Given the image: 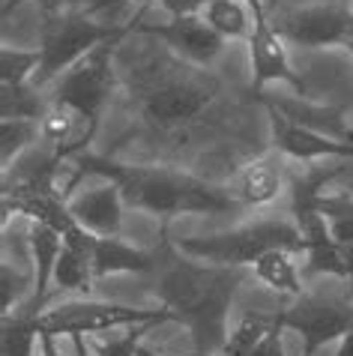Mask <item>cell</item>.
<instances>
[{
    "instance_id": "1",
    "label": "cell",
    "mask_w": 353,
    "mask_h": 356,
    "mask_svg": "<svg viewBox=\"0 0 353 356\" xmlns=\"http://www.w3.org/2000/svg\"><path fill=\"white\" fill-rule=\"evenodd\" d=\"M249 279V266L204 264L180 254L159 275V302L171 321L186 326L198 356H219L228 341V312Z\"/></svg>"
},
{
    "instance_id": "2",
    "label": "cell",
    "mask_w": 353,
    "mask_h": 356,
    "mask_svg": "<svg viewBox=\"0 0 353 356\" xmlns=\"http://www.w3.org/2000/svg\"><path fill=\"white\" fill-rule=\"evenodd\" d=\"M75 165L81 174L111 180L120 189L129 210H141L159 216V219H174V216H186V213L215 216V213H231L240 207L228 195V189L210 186L186 171H176V168L132 165L93 153H78Z\"/></svg>"
},
{
    "instance_id": "3",
    "label": "cell",
    "mask_w": 353,
    "mask_h": 356,
    "mask_svg": "<svg viewBox=\"0 0 353 356\" xmlns=\"http://www.w3.org/2000/svg\"><path fill=\"white\" fill-rule=\"evenodd\" d=\"M144 18V9L135 13L129 24H96L84 9H57L45 15L42 36H39V72L33 84L48 90L66 69H72L81 57L99 48L108 39H126Z\"/></svg>"
},
{
    "instance_id": "4",
    "label": "cell",
    "mask_w": 353,
    "mask_h": 356,
    "mask_svg": "<svg viewBox=\"0 0 353 356\" xmlns=\"http://www.w3.org/2000/svg\"><path fill=\"white\" fill-rule=\"evenodd\" d=\"M272 249H290L302 254V234L293 219H261L240 225L233 231L210 236H180L174 240V252L204 264L222 266H252L261 254Z\"/></svg>"
},
{
    "instance_id": "5",
    "label": "cell",
    "mask_w": 353,
    "mask_h": 356,
    "mask_svg": "<svg viewBox=\"0 0 353 356\" xmlns=\"http://www.w3.org/2000/svg\"><path fill=\"white\" fill-rule=\"evenodd\" d=\"M39 335H102V332H117L126 326H138V323H168L171 314L162 309H135V305L123 302H99V300H72L63 305H54L48 312L33 314Z\"/></svg>"
},
{
    "instance_id": "6",
    "label": "cell",
    "mask_w": 353,
    "mask_h": 356,
    "mask_svg": "<svg viewBox=\"0 0 353 356\" xmlns=\"http://www.w3.org/2000/svg\"><path fill=\"white\" fill-rule=\"evenodd\" d=\"M276 318L284 330L299 335V356H318L327 344L341 341L353 330V300L302 293Z\"/></svg>"
},
{
    "instance_id": "7",
    "label": "cell",
    "mask_w": 353,
    "mask_h": 356,
    "mask_svg": "<svg viewBox=\"0 0 353 356\" xmlns=\"http://www.w3.org/2000/svg\"><path fill=\"white\" fill-rule=\"evenodd\" d=\"M117 45H120V39H108L99 48H93L87 57H81L72 69H66L51 84V96L48 99L75 105L90 117H102L108 99H111L114 87H117V75H114V48Z\"/></svg>"
},
{
    "instance_id": "8",
    "label": "cell",
    "mask_w": 353,
    "mask_h": 356,
    "mask_svg": "<svg viewBox=\"0 0 353 356\" xmlns=\"http://www.w3.org/2000/svg\"><path fill=\"white\" fill-rule=\"evenodd\" d=\"M272 24L284 36V42L297 48H345L353 39V6L327 0L288 9Z\"/></svg>"
},
{
    "instance_id": "9",
    "label": "cell",
    "mask_w": 353,
    "mask_h": 356,
    "mask_svg": "<svg viewBox=\"0 0 353 356\" xmlns=\"http://www.w3.org/2000/svg\"><path fill=\"white\" fill-rule=\"evenodd\" d=\"M219 84L207 75H183L168 78L162 84H153L141 99V111L159 129H176L183 123H192L195 117L207 111Z\"/></svg>"
},
{
    "instance_id": "10",
    "label": "cell",
    "mask_w": 353,
    "mask_h": 356,
    "mask_svg": "<svg viewBox=\"0 0 353 356\" xmlns=\"http://www.w3.org/2000/svg\"><path fill=\"white\" fill-rule=\"evenodd\" d=\"M135 33L156 36L159 42L168 45L176 57L189 60L192 66H213L224 54V45H228V39L222 33H215L201 13L176 15L168 24H141L138 22Z\"/></svg>"
},
{
    "instance_id": "11",
    "label": "cell",
    "mask_w": 353,
    "mask_h": 356,
    "mask_svg": "<svg viewBox=\"0 0 353 356\" xmlns=\"http://www.w3.org/2000/svg\"><path fill=\"white\" fill-rule=\"evenodd\" d=\"M267 114H270L272 150L288 156V159L311 165V162H320V159H347V156H353V141L309 129V126L290 120L288 114H281L279 108H272V105H267Z\"/></svg>"
},
{
    "instance_id": "12",
    "label": "cell",
    "mask_w": 353,
    "mask_h": 356,
    "mask_svg": "<svg viewBox=\"0 0 353 356\" xmlns=\"http://www.w3.org/2000/svg\"><path fill=\"white\" fill-rule=\"evenodd\" d=\"M246 42H249V66H252L254 90H263L267 84H288L297 96L306 93L302 78L293 72V66H290L288 42H284V36L276 31V24H272L270 18L254 22Z\"/></svg>"
},
{
    "instance_id": "13",
    "label": "cell",
    "mask_w": 353,
    "mask_h": 356,
    "mask_svg": "<svg viewBox=\"0 0 353 356\" xmlns=\"http://www.w3.org/2000/svg\"><path fill=\"white\" fill-rule=\"evenodd\" d=\"M96 129H99V117H90L81 108L51 99L48 114L42 120V144L48 150H54L60 159H69V156L87 150Z\"/></svg>"
},
{
    "instance_id": "14",
    "label": "cell",
    "mask_w": 353,
    "mask_h": 356,
    "mask_svg": "<svg viewBox=\"0 0 353 356\" xmlns=\"http://www.w3.org/2000/svg\"><path fill=\"white\" fill-rule=\"evenodd\" d=\"M69 213L72 219L87 227L90 234L99 236H120L123 234V213L126 201L120 189L111 180H102L93 189H84L69 197Z\"/></svg>"
},
{
    "instance_id": "15",
    "label": "cell",
    "mask_w": 353,
    "mask_h": 356,
    "mask_svg": "<svg viewBox=\"0 0 353 356\" xmlns=\"http://www.w3.org/2000/svg\"><path fill=\"white\" fill-rule=\"evenodd\" d=\"M228 195L243 207H263L272 204L284 192V159L281 153L258 156L240 168L224 186Z\"/></svg>"
},
{
    "instance_id": "16",
    "label": "cell",
    "mask_w": 353,
    "mask_h": 356,
    "mask_svg": "<svg viewBox=\"0 0 353 356\" xmlns=\"http://www.w3.org/2000/svg\"><path fill=\"white\" fill-rule=\"evenodd\" d=\"M87 252H90L93 275L96 279H108V275H144L156 270V258L150 252L138 249V245L126 243L123 236H99L90 234L87 240Z\"/></svg>"
},
{
    "instance_id": "17",
    "label": "cell",
    "mask_w": 353,
    "mask_h": 356,
    "mask_svg": "<svg viewBox=\"0 0 353 356\" xmlns=\"http://www.w3.org/2000/svg\"><path fill=\"white\" fill-rule=\"evenodd\" d=\"M27 249H31V261H33V266H31L33 300L24 312L39 314L42 312V302H45V293H48V284H51V275H54V264L63 249V234L45 222H31V227H27Z\"/></svg>"
},
{
    "instance_id": "18",
    "label": "cell",
    "mask_w": 353,
    "mask_h": 356,
    "mask_svg": "<svg viewBox=\"0 0 353 356\" xmlns=\"http://www.w3.org/2000/svg\"><path fill=\"white\" fill-rule=\"evenodd\" d=\"M252 275L276 293L293 296V300L302 296V273L297 266V252L290 249H272L267 254H261L252 264Z\"/></svg>"
},
{
    "instance_id": "19",
    "label": "cell",
    "mask_w": 353,
    "mask_h": 356,
    "mask_svg": "<svg viewBox=\"0 0 353 356\" xmlns=\"http://www.w3.org/2000/svg\"><path fill=\"white\" fill-rule=\"evenodd\" d=\"M267 105L279 108L281 114H288L290 120L309 126V129H318V132H327L332 138H345V141H350V132L353 129H347L345 120H341V117L332 111V108L311 105L302 96H297V99H267Z\"/></svg>"
},
{
    "instance_id": "20",
    "label": "cell",
    "mask_w": 353,
    "mask_h": 356,
    "mask_svg": "<svg viewBox=\"0 0 353 356\" xmlns=\"http://www.w3.org/2000/svg\"><path fill=\"white\" fill-rule=\"evenodd\" d=\"M51 99L31 84H0V120H36L42 123Z\"/></svg>"
},
{
    "instance_id": "21",
    "label": "cell",
    "mask_w": 353,
    "mask_h": 356,
    "mask_svg": "<svg viewBox=\"0 0 353 356\" xmlns=\"http://www.w3.org/2000/svg\"><path fill=\"white\" fill-rule=\"evenodd\" d=\"M201 15L207 18V24L215 33H222L224 39H249L254 27V15L249 13V6L243 0H210L201 9Z\"/></svg>"
},
{
    "instance_id": "22",
    "label": "cell",
    "mask_w": 353,
    "mask_h": 356,
    "mask_svg": "<svg viewBox=\"0 0 353 356\" xmlns=\"http://www.w3.org/2000/svg\"><path fill=\"white\" fill-rule=\"evenodd\" d=\"M311 204L315 210L327 219V227L332 234L341 249L353 243V197L345 192H332V195H323L320 189L311 192Z\"/></svg>"
},
{
    "instance_id": "23",
    "label": "cell",
    "mask_w": 353,
    "mask_h": 356,
    "mask_svg": "<svg viewBox=\"0 0 353 356\" xmlns=\"http://www.w3.org/2000/svg\"><path fill=\"white\" fill-rule=\"evenodd\" d=\"M0 356H39V326L33 314H6L0 326Z\"/></svg>"
},
{
    "instance_id": "24",
    "label": "cell",
    "mask_w": 353,
    "mask_h": 356,
    "mask_svg": "<svg viewBox=\"0 0 353 356\" xmlns=\"http://www.w3.org/2000/svg\"><path fill=\"white\" fill-rule=\"evenodd\" d=\"M279 326L276 314H246L233 330L228 332V341L219 350V356H252L258 344Z\"/></svg>"
},
{
    "instance_id": "25",
    "label": "cell",
    "mask_w": 353,
    "mask_h": 356,
    "mask_svg": "<svg viewBox=\"0 0 353 356\" xmlns=\"http://www.w3.org/2000/svg\"><path fill=\"white\" fill-rule=\"evenodd\" d=\"M33 144H42V123L36 120H0V165L13 168Z\"/></svg>"
},
{
    "instance_id": "26",
    "label": "cell",
    "mask_w": 353,
    "mask_h": 356,
    "mask_svg": "<svg viewBox=\"0 0 353 356\" xmlns=\"http://www.w3.org/2000/svg\"><path fill=\"white\" fill-rule=\"evenodd\" d=\"M153 323H138V326H126L123 335H87L93 356H141V339L147 335Z\"/></svg>"
},
{
    "instance_id": "27",
    "label": "cell",
    "mask_w": 353,
    "mask_h": 356,
    "mask_svg": "<svg viewBox=\"0 0 353 356\" xmlns=\"http://www.w3.org/2000/svg\"><path fill=\"white\" fill-rule=\"evenodd\" d=\"M39 72V48H0V84H31Z\"/></svg>"
},
{
    "instance_id": "28",
    "label": "cell",
    "mask_w": 353,
    "mask_h": 356,
    "mask_svg": "<svg viewBox=\"0 0 353 356\" xmlns=\"http://www.w3.org/2000/svg\"><path fill=\"white\" fill-rule=\"evenodd\" d=\"M0 296H3V318L6 314L24 312L33 300V273L13 270V264H3L0 270Z\"/></svg>"
},
{
    "instance_id": "29",
    "label": "cell",
    "mask_w": 353,
    "mask_h": 356,
    "mask_svg": "<svg viewBox=\"0 0 353 356\" xmlns=\"http://www.w3.org/2000/svg\"><path fill=\"white\" fill-rule=\"evenodd\" d=\"M63 3H72L78 9H84V13H102V9L135 3V0H63ZM147 3H159L171 18H176V15H195V13H201V9L207 6L210 0H147Z\"/></svg>"
},
{
    "instance_id": "30",
    "label": "cell",
    "mask_w": 353,
    "mask_h": 356,
    "mask_svg": "<svg viewBox=\"0 0 353 356\" xmlns=\"http://www.w3.org/2000/svg\"><path fill=\"white\" fill-rule=\"evenodd\" d=\"M281 332H284V326L279 323L276 330H272L267 339H263L261 344H258V350H254L252 356H288L284 353V341H281Z\"/></svg>"
},
{
    "instance_id": "31",
    "label": "cell",
    "mask_w": 353,
    "mask_h": 356,
    "mask_svg": "<svg viewBox=\"0 0 353 356\" xmlns=\"http://www.w3.org/2000/svg\"><path fill=\"white\" fill-rule=\"evenodd\" d=\"M22 3H27V0H3V18L13 15V9H18ZM33 3L42 9V13H57V9H63V0H33Z\"/></svg>"
},
{
    "instance_id": "32",
    "label": "cell",
    "mask_w": 353,
    "mask_h": 356,
    "mask_svg": "<svg viewBox=\"0 0 353 356\" xmlns=\"http://www.w3.org/2000/svg\"><path fill=\"white\" fill-rule=\"evenodd\" d=\"M39 356H63L60 344H57V335H48V332L39 335Z\"/></svg>"
},
{
    "instance_id": "33",
    "label": "cell",
    "mask_w": 353,
    "mask_h": 356,
    "mask_svg": "<svg viewBox=\"0 0 353 356\" xmlns=\"http://www.w3.org/2000/svg\"><path fill=\"white\" fill-rule=\"evenodd\" d=\"M243 3L249 6V13L254 15V22H263V18H270V0H243Z\"/></svg>"
},
{
    "instance_id": "34",
    "label": "cell",
    "mask_w": 353,
    "mask_h": 356,
    "mask_svg": "<svg viewBox=\"0 0 353 356\" xmlns=\"http://www.w3.org/2000/svg\"><path fill=\"white\" fill-rule=\"evenodd\" d=\"M341 252H345V266H347V279H345V282L350 284V288H347V296L353 300V243H350V245H345Z\"/></svg>"
},
{
    "instance_id": "35",
    "label": "cell",
    "mask_w": 353,
    "mask_h": 356,
    "mask_svg": "<svg viewBox=\"0 0 353 356\" xmlns=\"http://www.w3.org/2000/svg\"><path fill=\"white\" fill-rule=\"evenodd\" d=\"M336 356H353V330L338 341V353Z\"/></svg>"
},
{
    "instance_id": "36",
    "label": "cell",
    "mask_w": 353,
    "mask_h": 356,
    "mask_svg": "<svg viewBox=\"0 0 353 356\" xmlns=\"http://www.w3.org/2000/svg\"><path fill=\"white\" fill-rule=\"evenodd\" d=\"M75 350H78V356H87V348H90V344H84V335H75Z\"/></svg>"
},
{
    "instance_id": "37",
    "label": "cell",
    "mask_w": 353,
    "mask_h": 356,
    "mask_svg": "<svg viewBox=\"0 0 353 356\" xmlns=\"http://www.w3.org/2000/svg\"><path fill=\"white\" fill-rule=\"evenodd\" d=\"M141 356H159V353H153V350H147V348H141Z\"/></svg>"
},
{
    "instance_id": "38",
    "label": "cell",
    "mask_w": 353,
    "mask_h": 356,
    "mask_svg": "<svg viewBox=\"0 0 353 356\" xmlns=\"http://www.w3.org/2000/svg\"><path fill=\"white\" fill-rule=\"evenodd\" d=\"M345 48H347V51H350V57H353V39H350V42H347Z\"/></svg>"
},
{
    "instance_id": "39",
    "label": "cell",
    "mask_w": 353,
    "mask_h": 356,
    "mask_svg": "<svg viewBox=\"0 0 353 356\" xmlns=\"http://www.w3.org/2000/svg\"><path fill=\"white\" fill-rule=\"evenodd\" d=\"M272 6H279V0H270V9H272Z\"/></svg>"
},
{
    "instance_id": "40",
    "label": "cell",
    "mask_w": 353,
    "mask_h": 356,
    "mask_svg": "<svg viewBox=\"0 0 353 356\" xmlns=\"http://www.w3.org/2000/svg\"><path fill=\"white\" fill-rule=\"evenodd\" d=\"M350 141H353V132H350Z\"/></svg>"
}]
</instances>
